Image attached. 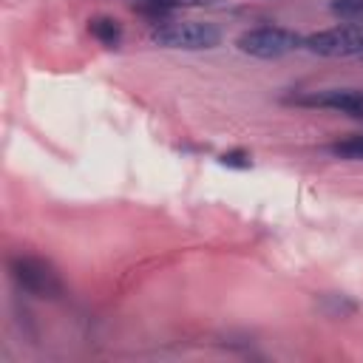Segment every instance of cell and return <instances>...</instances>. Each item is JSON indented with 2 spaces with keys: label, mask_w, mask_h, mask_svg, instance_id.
<instances>
[{
  "label": "cell",
  "mask_w": 363,
  "mask_h": 363,
  "mask_svg": "<svg viewBox=\"0 0 363 363\" xmlns=\"http://www.w3.org/2000/svg\"><path fill=\"white\" fill-rule=\"evenodd\" d=\"M218 162H221L224 167H235V170H250V167H252V156H250V150H244V147H233V150L221 153Z\"/></svg>",
  "instance_id": "obj_11"
},
{
  "label": "cell",
  "mask_w": 363,
  "mask_h": 363,
  "mask_svg": "<svg viewBox=\"0 0 363 363\" xmlns=\"http://www.w3.org/2000/svg\"><path fill=\"white\" fill-rule=\"evenodd\" d=\"M329 11L346 26H363V0H329Z\"/></svg>",
  "instance_id": "obj_9"
},
{
  "label": "cell",
  "mask_w": 363,
  "mask_h": 363,
  "mask_svg": "<svg viewBox=\"0 0 363 363\" xmlns=\"http://www.w3.org/2000/svg\"><path fill=\"white\" fill-rule=\"evenodd\" d=\"M329 153L337 156V159L363 162V133H354V136H346V139L332 142V145H329Z\"/></svg>",
  "instance_id": "obj_10"
},
{
  "label": "cell",
  "mask_w": 363,
  "mask_h": 363,
  "mask_svg": "<svg viewBox=\"0 0 363 363\" xmlns=\"http://www.w3.org/2000/svg\"><path fill=\"white\" fill-rule=\"evenodd\" d=\"M88 34L105 48H119V43H122V26H119L116 17H108V14L91 17L88 20Z\"/></svg>",
  "instance_id": "obj_7"
},
{
  "label": "cell",
  "mask_w": 363,
  "mask_h": 363,
  "mask_svg": "<svg viewBox=\"0 0 363 363\" xmlns=\"http://www.w3.org/2000/svg\"><path fill=\"white\" fill-rule=\"evenodd\" d=\"M9 275L11 281L34 295V298H43V301H57L60 295H65V281L62 275L57 272V267L40 255H31V252H14L9 255Z\"/></svg>",
  "instance_id": "obj_1"
},
{
  "label": "cell",
  "mask_w": 363,
  "mask_h": 363,
  "mask_svg": "<svg viewBox=\"0 0 363 363\" xmlns=\"http://www.w3.org/2000/svg\"><path fill=\"white\" fill-rule=\"evenodd\" d=\"M315 306L329 320H346V318L357 315V309H360V303L346 292H320L315 298Z\"/></svg>",
  "instance_id": "obj_6"
},
{
  "label": "cell",
  "mask_w": 363,
  "mask_h": 363,
  "mask_svg": "<svg viewBox=\"0 0 363 363\" xmlns=\"http://www.w3.org/2000/svg\"><path fill=\"white\" fill-rule=\"evenodd\" d=\"M210 0H136V9L145 11L147 17L159 20V17H167L170 11H179V9H199V6H207Z\"/></svg>",
  "instance_id": "obj_8"
},
{
  "label": "cell",
  "mask_w": 363,
  "mask_h": 363,
  "mask_svg": "<svg viewBox=\"0 0 363 363\" xmlns=\"http://www.w3.org/2000/svg\"><path fill=\"white\" fill-rule=\"evenodd\" d=\"M235 48L255 60H281L303 48V37L284 26H255L235 37Z\"/></svg>",
  "instance_id": "obj_3"
},
{
  "label": "cell",
  "mask_w": 363,
  "mask_h": 363,
  "mask_svg": "<svg viewBox=\"0 0 363 363\" xmlns=\"http://www.w3.org/2000/svg\"><path fill=\"white\" fill-rule=\"evenodd\" d=\"M292 102L309 105V108H326L337 111L354 119H363V91L357 88H323V91H309L303 96H295Z\"/></svg>",
  "instance_id": "obj_5"
},
{
  "label": "cell",
  "mask_w": 363,
  "mask_h": 363,
  "mask_svg": "<svg viewBox=\"0 0 363 363\" xmlns=\"http://www.w3.org/2000/svg\"><path fill=\"white\" fill-rule=\"evenodd\" d=\"M150 37L156 45L176 51H210L221 45V31L213 23L199 20H162Z\"/></svg>",
  "instance_id": "obj_2"
},
{
  "label": "cell",
  "mask_w": 363,
  "mask_h": 363,
  "mask_svg": "<svg viewBox=\"0 0 363 363\" xmlns=\"http://www.w3.org/2000/svg\"><path fill=\"white\" fill-rule=\"evenodd\" d=\"M303 48L318 57H363V26H332L303 37Z\"/></svg>",
  "instance_id": "obj_4"
}]
</instances>
